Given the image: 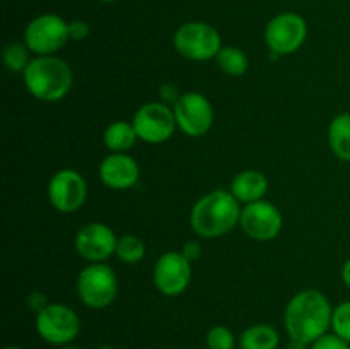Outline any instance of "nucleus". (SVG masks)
<instances>
[{"label": "nucleus", "mask_w": 350, "mask_h": 349, "mask_svg": "<svg viewBox=\"0 0 350 349\" xmlns=\"http://www.w3.org/2000/svg\"><path fill=\"white\" fill-rule=\"evenodd\" d=\"M89 33H91V27H89V24L85 21L75 19L68 23V38L70 40L82 41L89 36Z\"/></svg>", "instance_id": "bb28decb"}, {"label": "nucleus", "mask_w": 350, "mask_h": 349, "mask_svg": "<svg viewBox=\"0 0 350 349\" xmlns=\"http://www.w3.org/2000/svg\"><path fill=\"white\" fill-rule=\"evenodd\" d=\"M48 198L57 211H79L88 198V181L75 170L57 171L48 183Z\"/></svg>", "instance_id": "f8f14e48"}, {"label": "nucleus", "mask_w": 350, "mask_h": 349, "mask_svg": "<svg viewBox=\"0 0 350 349\" xmlns=\"http://www.w3.org/2000/svg\"><path fill=\"white\" fill-rule=\"evenodd\" d=\"M181 94L183 92H180V89H178V86L171 84V82H166V84H163L159 88V96H161V101L164 103V105L171 106L173 108L174 105L178 103V99L181 98Z\"/></svg>", "instance_id": "a878e982"}, {"label": "nucleus", "mask_w": 350, "mask_h": 349, "mask_svg": "<svg viewBox=\"0 0 350 349\" xmlns=\"http://www.w3.org/2000/svg\"><path fill=\"white\" fill-rule=\"evenodd\" d=\"M3 64L10 72H24L29 65V48L26 43H9L3 48Z\"/></svg>", "instance_id": "4be33fe9"}, {"label": "nucleus", "mask_w": 350, "mask_h": 349, "mask_svg": "<svg viewBox=\"0 0 350 349\" xmlns=\"http://www.w3.org/2000/svg\"><path fill=\"white\" fill-rule=\"evenodd\" d=\"M286 349H311V344H306V342L294 341V339H291V342L286 346Z\"/></svg>", "instance_id": "7c9ffc66"}, {"label": "nucleus", "mask_w": 350, "mask_h": 349, "mask_svg": "<svg viewBox=\"0 0 350 349\" xmlns=\"http://www.w3.org/2000/svg\"><path fill=\"white\" fill-rule=\"evenodd\" d=\"M99 349H115V348H113V346H109V344H103Z\"/></svg>", "instance_id": "473e14b6"}, {"label": "nucleus", "mask_w": 350, "mask_h": 349, "mask_svg": "<svg viewBox=\"0 0 350 349\" xmlns=\"http://www.w3.org/2000/svg\"><path fill=\"white\" fill-rule=\"evenodd\" d=\"M191 281V262L181 252H166L154 266V284L164 296L185 293Z\"/></svg>", "instance_id": "ddd939ff"}, {"label": "nucleus", "mask_w": 350, "mask_h": 349, "mask_svg": "<svg viewBox=\"0 0 350 349\" xmlns=\"http://www.w3.org/2000/svg\"><path fill=\"white\" fill-rule=\"evenodd\" d=\"M219 68L231 77H241L248 70V57L241 48L222 47L215 57Z\"/></svg>", "instance_id": "aec40b11"}, {"label": "nucleus", "mask_w": 350, "mask_h": 349, "mask_svg": "<svg viewBox=\"0 0 350 349\" xmlns=\"http://www.w3.org/2000/svg\"><path fill=\"white\" fill-rule=\"evenodd\" d=\"M350 342L345 341V339L338 337L337 334H330L327 332L325 335H321L320 339L311 344V349H350Z\"/></svg>", "instance_id": "393cba45"}, {"label": "nucleus", "mask_w": 350, "mask_h": 349, "mask_svg": "<svg viewBox=\"0 0 350 349\" xmlns=\"http://www.w3.org/2000/svg\"><path fill=\"white\" fill-rule=\"evenodd\" d=\"M173 112L178 129L188 137L205 135L214 123V108L200 92H183Z\"/></svg>", "instance_id": "9d476101"}, {"label": "nucleus", "mask_w": 350, "mask_h": 349, "mask_svg": "<svg viewBox=\"0 0 350 349\" xmlns=\"http://www.w3.org/2000/svg\"><path fill=\"white\" fill-rule=\"evenodd\" d=\"M27 91L44 103L60 101L70 92L74 75L65 60L55 55L36 57L23 72Z\"/></svg>", "instance_id": "7ed1b4c3"}, {"label": "nucleus", "mask_w": 350, "mask_h": 349, "mask_svg": "<svg viewBox=\"0 0 350 349\" xmlns=\"http://www.w3.org/2000/svg\"><path fill=\"white\" fill-rule=\"evenodd\" d=\"M279 344V332L267 324L252 325L239 335V348L241 349H277Z\"/></svg>", "instance_id": "6ab92c4d"}, {"label": "nucleus", "mask_w": 350, "mask_h": 349, "mask_svg": "<svg viewBox=\"0 0 350 349\" xmlns=\"http://www.w3.org/2000/svg\"><path fill=\"white\" fill-rule=\"evenodd\" d=\"M118 294V277L105 262L91 263L77 277V296L85 307L101 310L109 307Z\"/></svg>", "instance_id": "39448f33"}, {"label": "nucleus", "mask_w": 350, "mask_h": 349, "mask_svg": "<svg viewBox=\"0 0 350 349\" xmlns=\"http://www.w3.org/2000/svg\"><path fill=\"white\" fill-rule=\"evenodd\" d=\"M27 305H29V308L33 311H36V313H40L43 308H46L48 301H46V296H44L43 293H40V291H34V293H31L29 296H27Z\"/></svg>", "instance_id": "c85d7f7f"}, {"label": "nucleus", "mask_w": 350, "mask_h": 349, "mask_svg": "<svg viewBox=\"0 0 350 349\" xmlns=\"http://www.w3.org/2000/svg\"><path fill=\"white\" fill-rule=\"evenodd\" d=\"M68 40V23L57 14H41L34 17L24 31V43L38 57L55 55Z\"/></svg>", "instance_id": "0eeeda50"}, {"label": "nucleus", "mask_w": 350, "mask_h": 349, "mask_svg": "<svg viewBox=\"0 0 350 349\" xmlns=\"http://www.w3.org/2000/svg\"><path fill=\"white\" fill-rule=\"evenodd\" d=\"M5 349H23V348H17V346H9V348H5Z\"/></svg>", "instance_id": "72a5a7b5"}, {"label": "nucleus", "mask_w": 350, "mask_h": 349, "mask_svg": "<svg viewBox=\"0 0 350 349\" xmlns=\"http://www.w3.org/2000/svg\"><path fill=\"white\" fill-rule=\"evenodd\" d=\"M115 255L125 263H137L146 257V243L135 235L120 236Z\"/></svg>", "instance_id": "412c9836"}, {"label": "nucleus", "mask_w": 350, "mask_h": 349, "mask_svg": "<svg viewBox=\"0 0 350 349\" xmlns=\"http://www.w3.org/2000/svg\"><path fill=\"white\" fill-rule=\"evenodd\" d=\"M207 348L208 349H234L236 337L231 328L224 325H214L207 332Z\"/></svg>", "instance_id": "5701e85b"}, {"label": "nucleus", "mask_w": 350, "mask_h": 349, "mask_svg": "<svg viewBox=\"0 0 350 349\" xmlns=\"http://www.w3.org/2000/svg\"><path fill=\"white\" fill-rule=\"evenodd\" d=\"M36 332L50 344L67 346L81 332V318L67 305L50 303L36 313Z\"/></svg>", "instance_id": "423d86ee"}, {"label": "nucleus", "mask_w": 350, "mask_h": 349, "mask_svg": "<svg viewBox=\"0 0 350 349\" xmlns=\"http://www.w3.org/2000/svg\"><path fill=\"white\" fill-rule=\"evenodd\" d=\"M342 279H344L345 286L350 287V257L345 260L344 267H342Z\"/></svg>", "instance_id": "c756f323"}, {"label": "nucleus", "mask_w": 350, "mask_h": 349, "mask_svg": "<svg viewBox=\"0 0 350 349\" xmlns=\"http://www.w3.org/2000/svg\"><path fill=\"white\" fill-rule=\"evenodd\" d=\"M330 300L318 289H304L294 294L284 311V325L294 341L313 344L332 327Z\"/></svg>", "instance_id": "f257e3e1"}, {"label": "nucleus", "mask_w": 350, "mask_h": 349, "mask_svg": "<svg viewBox=\"0 0 350 349\" xmlns=\"http://www.w3.org/2000/svg\"><path fill=\"white\" fill-rule=\"evenodd\" d=\"M101 2H106V3H111V2H116V0H101Z\"/></svg>", "instance_id": "f704fd0d"}, {"label": "nucleus", "mask_w": 350, "mask_h": 349, "mask_svg": "<svg viewBox=\"0 0 350 349\" xmlns=\"http://www.w3.org/2000/svg\"><path fill=\"white\" fill-rule=\"evenodd\" d=\"M308 36V24L299 14L282 12L269 21L265 27V43L277 57L299 50Z\"/></svg>", "instance_id": "6e6552de"}, {"label": "nucleus", "mask_w": 350, "mask_h": 349, "mask_svg": "<svg viewBox=\"0 0 350 349\" xmlns=\"http://www.w3.org/2000/svg\"><path fill=\"white\" fill-rule=\"evenodd\" d=\"M60 349H82V348H77V346H70V344H67V346H62Z\"/></svg>", "instance_id": "2f4dec72"}, {"label": "nucleus", "mask_w": 350, "mask_h": 349, "mask_svg": "<svg viewBox=\"0 0 350 349\" xmlns=\"http://www.w3.org/2000/svg\"><path fill=\"white\" fill-rule=\"evenodd\" d=\"M328 144L340 161H350V113H340L328 127Z\"/></svg>", "instance_id": "a211bd4d"}, {"label": "nucleus", "mask_w": 350, "mask_h": 349, "mask_svg": "<svg viewBox=\"0 0 350 349\" xmlns=\"http://www.w3.org/2000/svg\"><path fill=\"white\" fill-rule=\"evenodd\" d=\"M115 231L103 222H89L82 226L75 235V250L84 260L101 263L116 252Z\"/></svg>", "instance_id": "4468645a"}, {"label": "nucleus", "mask_w": 350, "mask_h": 349, "mask_svg": "<svg viewBox=\"0 0 350 349\" xmlns=\"http://www.w3.org/2000/svg\"><path fill=\"white\" fill-rule=\"evenodd\" d=\"M269 190V180L258 170L239 171L231 181V194L243 204L262 201Z\"/></svg>", "instance_id": "dca6fc26"}, {"label": "nucleus", "mask_w": 350, "mask_h": 349, "mask_svg": "<svg viewBox=\"0 0 350 349\" xmlns=\"http://www.w3.org/2000/svg\"><path fill=\"white\" fill-rule=\"evenodd\" d=\"M332 328H334V334L350 342V301H344L334 308Z\"/></svg>", "instance_id": "b1692460"}, {"label": "nucleus", "mask_w": 350, "mask_h": 349, "mask_svg": "<svg viewBox=\"0 0 350 349\" xmlns=\"http://www.w3.org/2000/svg\"><path fill=\"white\" fill-rule=\"evenodd\" d=\"M173 47L181 57L195 62H205L217 57L222 40L214 26L200 21L181 24L173 36Z\"/></svg>", "instance_id": "20e7f679"}, {"label": "nucleus", "mask_w": 350, "mask_h": 349, "mask_svg": "<svg viewBox=\"0 0 350 349\" xmlns=\"http://www.w3.org/2000/svg\"><path fill=\"white\" fill-rule=\"evenodd\" d=\"M241 202L231 190H212L198 198L190 212V226L202 238H219L239 224Z\"/></svg>", "instance_id": "f03ea898"}, {"label": "nucleus", "mask_w": 350, "mask_h": 349, "mask_svg": "<svg viewBox=\"0 0 350 349\" xmlns=\"http://www.w3.org/2000/svg\"><path fill=\"white\" fill-rule=\"evenodd\" d=\"M239 226L250 238L256 242H270L282 231L284 219L272 202L262 198L252 204H245L241 209Z\"/></svg>", "instance_id": "9b49d317"}, {"label": "nucleus", "mask_w": 350, "mask_h": 349, "mask_svg": "<svg viewBox=\"0 0 350 349\" xmlns=\"http://www.w3.org/2000/svg\"><path fill=\"white\" fill-rule=\"evenodd\" d=\"M140 140L147 144H163L173 137L176 130V118L171 106L163 101L146 103L135 112L132 118Z\"/></svg>", "instance_id": "1a4fd4ad"}, {"label": "nucleus", "mask_w": 350, "mask_h": 349, "mask_svg": "<svg viewBox=\"0 0 350 349\" xmlns=\"http://www.w3.org/2000/svg\"><path fill=\"white\" fill-rule=\"evenodd\" d=\"M202 252H204V248H202V245L197 240H188V242H185V245L181 246V253H183L185 259L190 260V262H195V260L200 259Z\"/></svg>", "instance_id": "cd10ccee"}, {"label": "nucleus", "mask_w": 350, "mask_h": 349, "mask_svg": "<svg viewBox=\"0 0 350 349\" xmlns=\"http://www.w3.org/2000/svg\"><path fill=\"white\" fill-rule=\"evenodd\" d=\"M137 139L139 135H137L133 123L123 122V120L109 123L103 133V142L111 153H129L135 146Z\"/></svg>", "instance_id": "f3484780"}, {"label": "nucleus", "mask_w": 350, "mask_h": 349, "mask_svg": "<svg viewBox=\"0 0 350 349\" xmlns=\"http://www.w3.org/2000/svg\"><path fill=\"white\" fill-rule=\"evenodd\" d=\"M139 163L126 153H111L99 164V178L113 190H126L139 181Z\"/></svg>", "instance_id": "2eb2a0df"}]
</instances>
